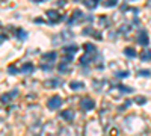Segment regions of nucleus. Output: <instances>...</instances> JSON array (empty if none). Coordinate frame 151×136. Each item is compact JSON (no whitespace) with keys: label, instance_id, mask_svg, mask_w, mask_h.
Instances as JSON below:
<instances>
[{"label":"nucleus","instance_id":"f03ea898","mask_svg":"<svg viewBox=\"0 0 151 136\" xmlns=\"http://www.w3.org/2000/svg\"><path fill=\"white\" fill-rule=\"evenodd\" d=\"M47 106L50 110H56L62 106V98L59 95H55V97H50L48 98V101H47Z\"/></svg>","mask_w":151,"mask_h":136},{"label":"nucleus","instance_id":"f8f14e48","mask_svg":"<svg viewBox=\"0 0 151 136\" xmlns=\"http://www.w3.org/2000/svg\"><path fill=\"white\" fill-rule=\"evenodd\" d=\"M32 71H33V65H32L30 62L24 64V65L20 68V73H23V74H29V73H32Z\"/></svg>","mask_w":151,"mask_h":136},{"label":"nucleus","instance_id":"cd10ccee","mask_svg":"<svg viewBox=\"0 0 151 136\" xmlns=\"http://www.w3.org/2000/svg\"><path fill=\"white\" fill-rule=\"evenodd\" d=\"M5 130H6V127L2 124V121H0V135H2V133H5Z\"/></svg>","mask_w":151,"mask_h":136},{"label":"nucleus","instance_id":"6ab92c4d","mask_svg":"<svg viewBox=\"0 0 151 136\" xmlns=\"http://www.w3.org/2000/svg\"><path fill=\"white\" fill-rule=\"evenodd\" d=\"M115 76H116V77H119V79L129 77V76H130V71H129V70H125V71H118V73H115Z\"/></svg>","mask_w":151,"mask_h":136},{"label":"nucleus","instance_id":"0eeeda50","mask_svg":"<svg viewBox=\"0 0 151 136\" xmlns=\"http://www.w3.org/2000/svg\"><path fill=\"white\" fill-rule=\"evenodd\" d=\"M58 58V53L56 52H50V53H44L42 55V62H55V59Z\"/></svg>","mask_w":151,"mask_h":136},{"label":"nucleus","instance_id":"5701e85b","mask_svg":"<svg viewBox=\"0 0 151 136\" xmlns=\"http://www.w3.org/2000/svg\"><path fill=\"white\" fill-rule=\"evenodd\" d=\"M116 5H118V0H107V2H104L106 8H112V6H116Z\"/></svg>","mask_w":151,"mask_h":136},{"label":"nucleus","instance_id":"bb28decb","mask_svg":"<svg viewBox=\"0 0 151 136\" xmlns=\"http://www.w3.org/2000/svg\"><path fill=\"white\" fill-rule=\"evenodd\" d=\"M8 71H9V74H17V73H18V70H17L14 65H11V67L8 68Z\"/></svg>","mask_w":151,"mask_h":136},{"label":"nucleus","instance_id":"aec40b11","mask_svg":"<svg viewBox=\"0 0 151 136\" xmlns=\"http://www.w3.org/2000/svg\"><path fill=\"white\" fill-rule=\"evenodd\" d=\"M17 36H18L21 41H24V40L27 38V32H24L23 29H18V30H17Z\"/></svg>","mask_w":151,"mask_h":136},{"label":"nucleus","instance_id":"c756f323","mask_svg":"<svg viewBox=\"0 0 151 136\" xmlns=\"http://www.w3.org/2000/svg\"><path fill=\"white\" fill-rule=\"evenodd\" d=\"M65 2H67V0H59V2H58V6H65Z\"/></svg>","mask_w":151,"mask_h":136},{"label":"nucleus","instance_id":"9d476101","mask_svg":"<svg viewBox=\"0 0 151 136\" xmlns=\"http://www.w3.org/2000/svg\"><path fill=\"white\" fill-rule=\"evenodd\" d=\"M83 48H85V53H88V55H95V53H97L95 45L91 44V42H86V44L83 45Z\"/></svg>","mask_w":151,"mask_h":136},{"label":"nucleus","instance_id":"1a4fd4ad","mask_svg":"<svg viewBox=\"0 0 151 136\" xmlns=\"http://www.w3.org/2000/svg\"><path fill=\"white\" fill-rule=\"evenodd\" d=\"M60 117L64 118L65 121L71 122V121L74 119V112H73V110H62V112H60Z\"/></svg>","mask_w":151,"mask_h":136},{"label":"nucleus","instance_id":"a878e982","mask_svg":"<svg viewBox=\"0 0 151 136\" xmlns=\"http://www.w3.org/2000/svg\"><path fill=\"white\" fill-rule=\"evenodd\" d=\"M130 104H132V101H130V100H127V101H125V103H124V104H122V106H121V107L118 109V110H119V112H122V110H124L125 107H129Z\"/></svg>","mask_w":151,"mask_h":136},{"label":"nucleus","instance_id":"393cba45","mask_svg":"<svg viewBox=\"0 0 151 136\" xmlns=\"http://www.w3.org/2000/svg\"><path fill=\"white\" fill-rule=\"evenodd\" d=\"M88 8H91V9H94L95 6H97V2H94V0H92V3H91V0H89V2H83Z\"/></svg>","mask_w":151,"mask_h":136},{"label":"nucleus","instance_id":"473e14b6","mask_svg":"<svg viewBox=\"0 0 151 136\" xmlns=\"http://www.w3.org/2000/svg\"><path fill=\"white\" fill-rule=\"evenodd\" d=\"M94 2H100V0H94Z\"/></svg>","mask_w":151,"mask_h":136},{"label":"nucleus","instance_id":"c85d7f7f","mask_svg":"<svg viewBox=\"0 0 151 136\" xmlns=\"http://www.w3.org/2000/svg\"><path fill=\"white\" fill-rule=\"evenodd\" d=\"M35 23H40V24L42 23V24H44V23H45V20H44V18H35Z\"/></svg>","mask_w":151,"mask_h":136},{"label":"nucleus","instance_id":"423d86ee","mask_svg":"<svg viewBox=\"0 0 151 136\" xmlns=\"http://www.w3.org/2000/svg\"><path fill=\"white\" fill-rule=\"evenodd\" d=\"M85 15H83V12L82 11H77V9H76L74 12H73V18H70V26H73V24L76 23V21H79V20H82Z\"/></svg>","mask_w":151,"mask_h":136},{"label":"nucleus","instance_id":"7c9ffc66","mask_svg":"<svg viewBox=\"0 0 151 136\" xmlns=\"http://www.w3.org/2000/svg\"><path fill=\"white\" fill-rule=\"evenodd\" d=\"M5 40H6V36H5V35H0V44H2Z\"/></svg>","mask_w":151,"mask_h":136},{"label":"nucleus","instance_id":"4468645a","mask_svg":"<svg viewBox=\"0 0 151 136\" xmlns=\"http://www.w3.org/2000/svg\"><path fill=\"white\" fill-rule=\"evenodd\" d=\"M68 65H70L68 60H64V59H62V62L58 65V70H59L60 73H67V71H68Z\"/></svg>","mask_w":151,"mask_h":136},{"label":"nucleus","instance_id":"f257e3e1","mask_svg":"<svg viewBox=\"0 0 151 136\" xmlns=\"http://www.w3.org/2000/svg\"><path fill=\"white\" fill-rule=\"evenodd\" d=\"M80 107H82V110H85V112H89V110H92L95 107V101L89 97H83L80 100Z\"/></svg>","mask_w":151,"mask_h":136},{"label":"nucleus","instance_id":"dca6fc26","mask_svg":"<svg viewBox=\"0 0 151 136\" xmlns=\"http://www.w3.org/2000/svg\"><path fill=\"white\" fill-rule=\"evenodd\" d=\"M118 89L121 91V92H127V94H132L134 89L133 88H130V86H125V85H118Z\"/></svg>","mask_w":151,"mask_h":136},{"label":"nucleus","instance_id":"b1692460","mask_svg":"<svg viewBox=\"0 0 151 136\" xmlns=\"http://www.w3.org/2000/svg\"><path fill=\"white\" fill-rule=\"evenodd\" d=\"M134 101H136L137 104H145V103H147V98H145V97H137Z\"/></svg>","mask_w":151,"mask_h":136},{"label":"nucleus","instance_id":"7ed1b4c3","mask_svg":"<svg viewBox=\"0 0 151 136\" xmlns=\"http://www.w3.org/2000/svg\"><path fill=\"white\" fill-rule=\"evenodd\" d=\"M17 95H18V91L14 89V91H11V92H8V94H3L2 97H0V101H2L3 104H9Z\"/></svg>","mask_w":151,"mask_h":136},{"label":"nucleus","instance_id":"39448f33","mask_svg":"<svg viewBox=\"0 0 151 136\" xmlns=\"http://www.w3.org/2000/svg\"><path fill=\"white\" fill-rule=\"evenodd\" d=\"M47 17L50 18V23H59L62 18H64V17L59 14V12H56V11H53V9H48V11H47Z\"/></svg>","mask_w":151,"mask_h":136},{"label":"nucleus","instance_id":"6e6552de","mask_svg":"<svg viewBox=\"0 0 151 136\" xmlns=\"http://www.w3.org/2000/svg\"><path fill=\"white\" fill-rule=\"evenodd\" d=\"M59 85H60V80L59 79H50V80H45L44 82L45 88H58Z\"/></svg>","mask_w":151,"mask_h":136},{"label":"nucleus","instance_id":"f3484780","mask_svg":"<svg viewBox=\"0 0 151 136\" xmlns=\"http://www.w3.org/2000/svg\"><path fill=\"white\" fill-rule=\"evenodd\" d=\"M124 55L129 56V58H136V52H134V48H132V47L125 48V50H124Z\"/></svg>","mask_w":151,"mask_h":136},{"label":"nucleus","instance_id":"4be33fe9","mask_svg":"<svg viewBox=\"0 0 151 136\" xmlns=\"http://www.w3.org/2000/svg\"><path fill=\"white\" fill-rule=\"evenodd\" d=\"M137 76L150 77V76H151V71H150V70H137Z\"/></svg>","mask_w":151,"mask_h":136},{"label":"nucleus","instance_id":"412c9836","mask_svg":"<svg viewBox=\"0 0 151 136\" xmlns=\"http://www.w3.org/2000/svg\"><path fill=\"white\" fill-rule=\"evenodd\" d=\"M141 59L142 60H150L151 59V50H145L141 53Z\"/></svg>","mask_w":151,"mask_h":136},{"label":"nucleus","instance_id":"2eb2a0df","mask_svg":"<svg viewBox=\"0 0 151 136\" xmlns=\"http://www.w3.org/2000/svg\"><path fill=\"white\" fill-rule=\"evenodd\" d=\"M91 60H92L91 55H88V53H86L85 56H82V58H80V60H79V62H80V65H83V67H85V65H88V64H89Z\"/></svg>","mask_w":151,"mask_h":136},{"label":"nucleus","instance_id":"9b49d317","mask_svg":"<svg viewBox=\"0 0 151 136\" xmlns=\"http://www.w3.org/2000/svg\"><path fill=\"white\" fill-rule=\"evenodd\" d=\"M70 88H71L73 91H79V89H83V88H85V85H83V82L73 80V82L70 83Z\"/></svg>","mask_w":151,"mask_h":136},{"label":"nucleus","instance_id":"2f4dec72","mask_svg":"<svg viewBox=\"0 0 151 136\" xmlns=\"http://www.w3.org/2000/svg\"><path fill=\"white\" fill-rule=\"evenodd\" d=\"M74 2H83V0H74Z\"/></svg>","mask_w":151,"mask_h":136},{"label":"nucleus","instance_id":"a211bd4d","mask_svg":"<svg viewBox=\"0 0 151 136\" xmlns=\"http://www.w3.org/2000/svg\"><path fill=\"white\" fill-rule=\"evenodd\" d=\"M53 67H55V62H47V60H45V62H41V68H42V70H45V71L52 70Z\"/></svg>","mask_w":151,"mask_h":136},{"label":"nucleus","instance_id":"20e7f679","mask_svg":"<svg viewBox=\"0 0 151 136\" xmlns=\"http://www.w3.org/2000/svg\"><path fill=\"white\" fill-rule=\"evenodd\" d=\"M137 44L139 45H148L150 44V38H148V35L145 30H141L139 33H137V38H136Z\"/></svg>","mask_w":151,"mask_h":136},{"label":"nucleus","instance_id":"ddd939ff","mask_svg":"<svg viewBox=\"0 0 151 136\" xmlns=\"http://www.w3.org/2000/svg\"><path fill=\"white\" fill-rule=\"evenodd\" d=\"M77 50H79V47H77V45H68V47H64V53H65V55H74Z\"/></svg>","mask_w":151,"mask_h":136}]
</instances>
